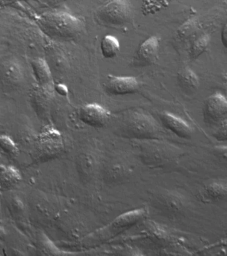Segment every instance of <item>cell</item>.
Here are the masks:
<instances>
[{
  "label": "cell",
  "mask_w": 227,
  "mask_h": 256,
  "mask_svg": "<svg viewBox=\"0 0 227 256\" xmlns=\"http://www.w3.org/2000/svg\"><path fill=\"white\" fill-rule=\"evenodd\" d=\"M41 32L48 37L60 41H71L79 37L84 30L82 20L65 12L43 14L37 20Z\"/></svg>",
  "instance_id": "1"
},
{
  "label": "cell",
  "mask_w": 227,
  "mask_h": 256,
  "mask_svg": "<svg viewBox=\"0 0 227 256\" xmlns=\"http://www.w3.org/2000/svg\"><path fill=\"white\" fill-rule=\"evenodd\" d=\"M64 149L62 136L53 126H46L37 136L35 143V155L42 161L56 158Z\"/></svg>",
  "instance_id": "2"
},
{
  "label": "cell",
  "mask_w": 227,
  "mask_h": 256,
  "mask_svg": "<svg viewBox=\"0 0 227 256\" xmlns=\"http://www.w3.org/2000/svg\"><path fill=\"white\" fill-rule=\"evenodd\" d=\"M132 8L127 0H109L95 13L99 23L108 26L124 25L130 21Z\"/></svg>",
  "instance_id": "3"
},
{
  "label": "cell",
  "mask_w": 227,
  "mask_h": 256,
  "mask_svg": "<svg viewBox=\"0 0 227 256\" xmlns=\"http://www.w3.org/2000/svg\"><path fill=\"white\" fill-rule=\"evenodd\" d=\"M24 73L20 64L9 60L0 65V84L4 91H15L22 85Z\"/></svg>",
  "instance_id": "4"
},
{
  "label": "cell",
  "mask_w": 227,
  "mask_h": 256,
  "mask_svg": "<svg viewBox=\"0 0 227 256\" xmlns=\"http://www.w3.org/2000/svg\"><path fill=\"white\" fill-rule=\"evenodd\" d=\"M227 102L221 94L215 93L205 102L204 118L207 123L217 124L219 126L227 124Z\"/></svg>",
  "instance_id": "5"
},
{
  "label": "cell",
  "mask_w": 227,
  "mask_h": 256,
  "mask_svg": "<svg viewBox=\"0 0 227 256\" xmlns=\"http://www.w3.org/2000/svg\"><path fill=\"white\" fill-rule=\"evenodd\" d=\"M79 120L90 127H103L110 118V112L97 104H89L82 106L78 113Z\"/></svg>",
  "instance_id": "6"
},
{
  "label": "cell",
  "mask_w": 227,
  "mask_h": 256,
  "mask_svg": "<svg viewBox=\"0 0 227 256\" xmlns=\"http://www.w3.org/2000/svg\"><path fill=\"white\" fill-rule=\"evenodd\" d=\"M106 92L112 96H124L135 93L139 89V82L131 76H109L105 84Z\"/></svg>",
  "instance_id": "7"
},
{
  "label": "cell",
  "mask_w": 227,
  "mask_h": 256,
  "mask_svg": "<svg viewBox=\"0 0 227 256\" xmlns=\"http://www.w3.org/2000/svg\"><path fill=\"white\" fill-rule=\"evenodd\" d=\"M160 41L157 36H151L143 42L134 58L137 66H147L155 63L158 56Z\"/></svg>",
  "instance_id": "8"
},
{
  "label": "cell",
  "mask_w": 227,
  "mask_h": 256,
  "mask_svg": "<svg viewBox=\"0 0 227 256\" xmlns=\"http://www.w3.org/2000/svg\"><path fill=\"white\" fill-rule=\"evenodd\" d=\"M54 88L41 87L35 85L31 91V103L39 115H45L49 111L54 96Z\"/></svg>",
  "instance_id": "9"
},
{
  "label": "cell",
  "mask_w": 227,
  "mask_h": 256,
  "mask_svg": "<svg viewBox=\"0 0 227 256\" xmlns=\"http://www.w3.org/2000/svg\"><path fill=\"white\" fill-rule=\"evenodd\" d=\"M160 119L165 127L171 130L179 137L188 139L192 134L191 126L181 118L173 114L164 112L160 115Z\"/></svg>",
  "instance_id": "10"
},
{
  "label": "cell",
  "mask_w": 227,
  "mask_h": 256,
  "mask_svg": "<svg viewBox=\"0 0 227 256\" xmlns=\"http://www.w3.org/2000/svg\"><path fill=\"white\" fill-rule=\"evenodd\" d=\"M31 68L36 82L35 85L41 87L54 88L50 69L45 60L41 58L33 60Z\"/></svg>",
  "instance_id": "11"
},
{
  "label": "cell",
  "mask_w": 227,
  "mask_h": 256,
  "mask_svg": "<svg viewBox=\"0 0 227 256\" xmlns=\"http://www.w3.org/2000/svg\"><path fill=\"white\" fill-rule=\"evenodd\" d=\"M145 215V211L143 209L133 210L123 214L113 221L111 228L113 231L119 232L130 228L140 221Z\"/></svg>",
  "instance_id": "12"
},
{
  "label": "cell",
  "mask_w": 227,
  "mask_h": 256,
  "mask_svg": "<svg viewBox=\"0 0 227 256\" xmlns=\"http://www.w3.org/2000/svg\"><path fill=\"white\" fill-rule=\"evenodd\" d=\"M128 131L131 132L135 137L149 138L152 134H155V128L153 122L145 116L133 118V121L129 125Z\"/></svg>",
  "instance_id": "13"
},
{
  "label": "cell",
  "mask_w": 227,
  "mask_h": 256,
  "mask_svg": "<svg viewBox=\"0 0 227 256\" xmlns=\"http://www.w3.org/2000/svg\"><path fill=\"white\" fill-rule=\"evenodd\" d=\"M21 179L20 174L14 168L0 166V189H10L17 185Z\"/></svg>",
  "instance_id": "14"
},
{
  "label": "cell",
  "mask_w": 227,
  "mask_h": 256,
  "mask_svg": "<svg viewBox=\"0 0 227 256\" xmlns=\"http://www.w3.org/2000/svg\"><path fill=\"white\" fill-rule=\"evenodd\" d=\"M179 85L184 91L194 92L198 89L199 81L196 74L189 68L181 70L178 75Z\"/></svg>",
  "instance_id": "15"
},
{
  "label": "cell",
  "mask_w": 227,
  "mask_h": 256,
  "mask_svg": "<svg viewBox=\"0 0 227 256\" xmlns=\"http://www.w3.org/2000/svg\"><path fill=\"white\" fill-rule=\"evenodd\" d=\"M101 51L106 59H113L120 52V44L114 36H105L101 42Z\"/></svg>",
  "instance_id": "16"
},
{
  "label": "cell",
  "mask_w": 227,
  "mask_h": 256,
  "mask_svg": "<svg viewBox=\"0 0 227 256\" xmlns=\"http://www.w3.org/2000/svg\"><path fill=\"white\" fill-rule=\"evenodd\" d=\"M227 194L226 182H213L205 188V197L211 201L224 199Z\"/></svg>",
  "instance_id": "17"
},
{
  "label": "cell",
  "mask_w": 227,
  "mask_h": 256,
  "mask_svg": "<svg viewBox=\"0 0 227 256\" xmlns=\"http://www.w3.org/2000/svg\"><path fill=\"white\" fill-rule=\"evenodd\" d=\"M173 0H143L141 12L143 15H154L169 7Z\"/></svg>",
  "instance_id": "18"
},
{
  "label": "cell",
  "mask_w": 227,
  "mask_h": 256,
  "mask_svg": "<svg viewBox=\"0 0 227 256\" xmlns=\"http://www.w3.org/2000/svg\"><path fill=\"white\" fill-rule=\"evenodd\" d=\"M209 42H210V38L209 36L203 35L197 38L191 47V58L193 60H196L199 56L202 55L208 48Z\"/></svg>",
  "instance_id": "19"
},
{
  "label": "cell",
  "mask_w": 227,
  "mask_h": 256,
  "mask_svg": "<svg viewBox=\"0 0 227 256\" xmlns=\"http://www.w3.org/2000/svg\"><path fill=\"white\" fill-rule=\"evenodd\" d=\"M0 150L5 155L13 157L17 154L18 148L13 140L9 136H0Z\"/></svg>",
  "instance_id": "20"
},
{
  "label": "cell",
  "mask_w": 227,
  "mask_h": 256,
  "mask_svg": "<svg viewBox=\"0 0 227 256\" xmlns=\"http://www.w3.org/2000/svg\"><path fill=\"white\" fill-rule=\"evenodd\" d=\"M65 0H37L39 5L42 8L53 7L62 3Z\"/></svg>",
  "instance_id": "21"
},
{
  "label": "cell",
  "mask_w": 227,
  "mask_h": 256,
  "mask_svg": "<svg viewBox=\"0 0 227 256\" xmlns=\"http://www.w3.org/2000/svg\"><path fill=\"white\" fill-rule=\"evenodd\" d=\"M227 26H225V27L223 28V29L222 30V33H221V41H222L223 46H224L225 48H227Z\"/></svg>",
  "instance_id": "22"
}]
</instances>
